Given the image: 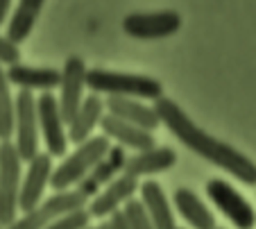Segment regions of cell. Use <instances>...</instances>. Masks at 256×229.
<instances>
[{
	"label": "cell",
	"mask_w": 256,
	"mask_h": 229,
	"mask_svg": "<svg viewBox=\"0 0 256 229\" xmlns=\"http://www.w3.org/2000/svg\"><path fill=\"white\" fill-rule=\"evenodd\" d=\"M122 214L127 216L132 229H154V224H152L150 216H148V211H145V206L140 200L130 198V200L122 204Z\"/></svg>",
	"instance_id": "obj_23"
},
{
	"label": "cell",
	"mask_w": 256,
	"mask_h": 229,
	"mask_svg": "<svg viewBox=\"0 0 256 229\" xmlns=\"http://www.w3.org/2000/svg\"><path fill=\"white\" fill-rule=\"evenodd\" d=\"M138 190V182L136 177L120 172L116 180H112L100 193L88 202V214L91 218H109L116 209H120V204H125L130 198H134V193Z\"/></svg>",
	"instance_id": "obj_12"
},
{
	"label": "cell",
	"mask_w": 256,
	"mask_h": 229,
	"mask_svg": "<svg viewBox=\"0 0 256 229\" xmlns=\"http://www.w3.org/2000/svg\"><path fill=\"white\" fill-rule=\"evenodd\" d=\"M10 5H12V0H0V25L5 23L7 14H10Z\"/></svg>",
	"instance_id": "obj_28"
},
{
	"label": "cell",
	"mask_w": 256,
	"mask_h": 229,
	"mask_svg": "<svg viewBox=\"0 0 256 229\" xmlns=\"http://www.w3.org/2000/svg\"><path fill=\"white\" fill-rule=\"evenodd\" d=\"M140 190V202H143L145 211L150 216L154 229H174V214L168 204V198H166L164 188H161L159 182H143L138 186Z\"/></svg>",
	"instance_id": "obj_17"
},
{
	"label": "cell",
	"mask_w": 256,
	"mask_h": 229,
	"mask_svg": "<svg viewBox=\"0 0 256 229\" xmlns=\"http://www.w3.org/2000/svg\"><path fill=\"white\" fill-rule=\"evenodd\" d=\"M36 116H39V132L46 141L50 156H64L66 154V143H68V134H66V122L62 118L59 112V102L57 98L50 91H44L36 98Z\"/></svg>",
	"instance_id": "obj_9"
},
{
	"label": "cell",
	"mask_w": 256,
	"mask_h": 229,
	"mask_svg": "<svg viewBox=\"0 0 256 229\" xmlns=\"http://www.w3.org/2000/svg\"><path fill=\"white\" fill-rule=\"evenodd\" d=\"M52 156L48 152H36V154L30 159L28 172H25L23 182H20V193H18V209L30 211L41 202L44 198L46 186L50 184V177H52Z\"/></svg>",
	"instance_id": "obj_11"
},
{
	"label": "cell",
	"mask_w": 256,
	"mask_h": 229,
	"mask_svg": "<svg viewBox=\"0 0 256 229\" xmlns=\"http://www.w3.org/2000/svg\"><path fill=\"white\" fill-rule=\"evenodd\" d=\"M20 164L23 159L10 141L0 143V227H7L18 218Z\"/></svg>",
	"instance_id": "obj_4"
},
{
	"label": "cell",
	"mask_w": 256,
	"mask_h": 229,
	"mask_svg": "<svg viewBox=\"0 0 256 229\" xmlns=\"http://www.w3.org/2000/svg\"><path fill=\"white\" fill-rule=\"evenodd\" d=\"M20 59V50H18V44L10 41L7 36H0V64H18Z\"/></svg>",
	"instance_id": "obj_25"
},
{
	"label": "cell",
	"mask_w": 256,
	"mask_h": 229,
	"mask_svg": "<svg viewBox=\"0 0 256 229\" xmlns=\"http://www.w3.org/2000/svg\"><path fill=\"white\" fill-rule=\"evenodd\" d=\"M208 200L216 204L218 211H222L236 229H254L256 224V211L247 202L245 195H240L229 182L224 180H211L206 184Z\"/></svg>",
	"instance_id": "obj_7"
},
{
	"label": "cell",
	"mask_w": 256,
	"mask_h": 229,
	"mask_svg": "<svg viewBox=\"0 0 256 229\" xmlns=\"http://www.w3.org/2000/svg\"><path fill=\"white\" fill-rule=\"evenodd\" d=\"M109 148H112V143L104 134L102 136H88L84 143H80L78 150L70 156H66L64 164H59L52 170L50 186L54 190H68L70 186H75L80 180H84L91 172V168L106 154Z\"/></svg>",
	"instance_id": "obj_3"
},
{
	"label": "cell",
	"mask_w": 256,
	"mask_h": 229,
	"mask_svg": "<svg viewBox=\"0 0 256 229\" xmlns=\"http://www.w3.org/2000/svg\"><path fill=\"white\" fill-rule=\"evenodd\" d=\"M44 2L46 0H20L10 20V28H7V39L14 41V44H20V41L28 39L36 18H39Z\"/></svg>",
	"instance_id": "obj_20"
},
{
	"label": "cell",
	"mask_w": 256,
	"mask_h": 229,
	"mask_svg": "<svg viewBox=\"0 0 256 229\" xmlns=\"http://www.w3.org/2000/svg\"><path fill=\"white\" fill-rule=\"evenodd\" d=\"M102 116H104V100L98 93H91L82 100L78 114L72 116V120L68 122V141L72 143H84L93 134L98 125H100Z\"/></svg>",
	"instance_id": "obj_16"
},
{
	"label": "cell",
	"mask_w": 256,
	"mask_h": 229,
	"mask_svg": "<svg viewBox=\"0 0 256 229\" xmlns=\"http://www.w3.org/2000/svg\"><path fill=\"white\" fill-rule=\"evenodd\" d=\"M98 229H112V227H109V222H102V224H98Z\"/></svg>",
	"instance_id": "obj_29"
},
{
	"label": "cell",
	"mask_w": 256,
	"mask_h": 229,
	"mask_svg": "<svg viewBox=\"0 0 256 229\" xmlns=\"http://www.w3.org/2000/svg\"><path fill=\"white\" fill-rule=\"evenodd\" d=\"M104 109H109V114L132 122V125L143 127L148 132H154L156 127L161 125V118H159V114H156V109L143 104V100H138V98L106 96Z\"/></svg>",
	"instance_id": "obj_13"
},
{
	"label": "cell",
	"mask_w": 256,
	"mask_h": 229,
	"mask_svg": "<svg viewBox=\"0 0 256 229\" xmlns=\"http://www.w3.org/2000/svg\"><path fill=\"white\" fill-rule=\"evenodd\" d=\"M177 164V152L172 148H150V150H138L136 154L127 156L125 161V170L132 177H150L156 172L170 170Z\"/></svg>",
	"instance_id": "obj_15"
},
{
	"label": "cell",
	"mask_w": 256,
	"mask_h": 229,
	"mask_svg": "<svg viewBox=\"0 0 256 229\" xmlns=\"http://www.w3.org/2000/svg\"><path fill=\"white\" fill-rule=\"evenodd\" d=\"M179 28H182V16L174 10L136 12V14H127L122 18L125 34L134 36V39H166V36L179 32Z\"/></svg>",
	"instance_id": "obj_8"
},
{
	"label": "cell",
	"mask_w": 256,
	"mask_h": 229,
	"mask_svg": "<svg viewBox=\"0 0 256 229\" xmlns=\"http://www.w3.org/2000/svg\"><path fill=\"white\" fill-rule=\"evenodd\" d=\"M100 127H102V134H104L109 141H116L120 143L122 148H132V150H150V148L156 146L154 136L152 132L143 130V127H136L132 122L122 120V118L114 116V114H104L100 120Z\"/></svg>",
	"instance_id": "obj_14"
},
{
	"label": "cell",
	"mask_w": 256,
	"mask_h": 229,
	"mask_svg": "<svg viewBox=\"0 0 256 229\" xmlns=\"http://www.w3.org/2000/svg\"><path fill=\"white\" fill-rule=\"evenodd\" d=\"M174 209L193 229H216V216L211 214L206 204L200 200L190 188H177L172 195Z\"/></svg>",
	"instance_id": "obj_18"
},
{
	"label": "cell",
	"mask_w": 256,
	"mask_h": 229,
	"mask_svg": "<svg viewBox=\"0 0 256 229\" xmlns=\"http://www.w3.org/2000/svg\"><path fill=\"white\" fill-rule=\"evenodd\" d=\"M14 132L16 152L23 161H30L39 152V116H36V98L30 88H23L14 100Z\"/></svg>",
	"instance_id": "obj_6"
},
{
	"label": "cell",
	"mask_w": 256,
	"mask_h": 229,
	"mask_svg": "<svg viewBox=\"0 0 256 229\" xmlns=\"http://www.w3.org/2000/svg\"><path fill=\"white\" fill-rule=\"evenodd\" d=\"M88 220H91V214L82 206V209H75L70 214L59 216L57 220L46 224L44 229H84V227H88Z\"/></svg>",
	"instance_id": "obj_24"
},
{
	"label": "cell",
	"mask_w": 256,
	"mask_h": 229,
	"mask_svg": "<svg viewBox=\"0 0 256 229\" xmlns=\"http://www.w3.org/2000/svg\"><path fill=\"white\" fill-rule=\"evenodd\" d=\"M174 229H177V227H174Z\"/></svg>",
	"instance_id": "obj_32"
},
{
	"label": "cell",
	"mask_w": 256,
	"mask_h": 229,
	"mask_svg": "<svg viewBox=\"0 0 256 229\" xmlns=\"http://www.w3.org/2000/svg\"><path fill=\"white\" fill-rule=\"evenodd\" d=\"M0 229H2V227H0Z\"/></svg>",
	"instance_id": "obj_33"
},
{
	"label": "cell",
	"mask_w": 256,
	"mask_h": 229,
	"mask_svg": "<svg viewBox=\"0 0 256 229\" xmlns=\"http://www.w3.org/2000/svg\"><path fill=\"white\" fill-rule=\"evenodd\" d=\"M106 222H109V227H112V229H132L130 227V220H127V216L122 214V209L114 211V214L109 216V220H106Z\"/></svg>",
	"instance_id": "obj_27"
},
{
	"label": "cell",
	"mask_w": 256,
	"mask_h": 229,
	"mask_svg": "<svg viewBox=\"0 0 256 229\" xmlns=\"http://www.w3.org/2000/svg\"><path fill=\"white\" fill-rule=\"evenodd\" d=\"M154 109L161 118V125L168 127V132L174 138H179L188 150H193L195 154H200L208 164H213V166L222 168L224 172L240 180L242 184L256 186V164L247 154H242L240 150H236L229 143L206 134L170 98L161 96L159 100H154Z\"/></svg>",
	"instance_id": "obj_1"
},
{
	"label": "cell",
	"mask_w": 256,
	"mask_h": 229,
	"mask_svg": "<svg viewBox=\"0 0 256 229\" xmlns=\"http://www.w3.org/2000/svg\"><path fill=\"white\" fill-rule=\"evenodd\" d=\"M10 84H16L20 88H41V91H52L62 82V73L54 68H36V66H23V64H12L7 68Z\"/></svg>",
	"instance_id": "obj_19"
},
{
	"label": "cell",
	"mask_w": 256,
	"mask_h": 229,
	"mask_svg": "<svg viewBox=\"0 0 256 229\" xmlns=\"http://www.w3.org/2000/svg\"><path fill=\"white\" fill-rule=\"evenodd\" d=\"M216 229H220V227H216Z\"/></svg>",
	"instance_id": "obj_31"
},
{
	"label": "cell",
	"mask_w": 256,
	"mask_h": 229,
	"mask_svg": "<svg viewBox=\"0 0 256 229\" xmlns=\"http://www.w3.org/2000/svg\"><path fill=\"white\" fill-rule=\"evenodd\" d=\"M75 186H78V190L84 195V198H86V200H93V198L100 193V184H98L93 177H88V175L84 177V180H80Z\"/></svg>",
	"instance_id": "obj_26"
},
{
	"label": "cell",
	"mask_w": 256,
	"mask_h": 229,
	"mask_svg": "<svg viewBox=\"0 0 256 229\" xmlns=\"http://www.w3.org/2000/svg\"><path fill=\"white\" fill-rule=\"evenodd\" d=\"M86 198L80 193L78 188L75 190H57L52 198L39 202L34 209L25 211L23 218H16L12 224H7L5 229H44L46 224H50L52 220H57L59 216L70 214L75 209H82Z\"/></svg>",
	"instance_id": "obj_5"
},
{
	"label": "cell",
	"mask_w": 256,
	"mask_h": 229,
	"mask_svg": "<svg viewBox=\"0 0 256 229\" xmlns=\"http://www.w3.org/2000/svg\"><path fill=\"white\" fill-rule=\"evenodd\" d=\"M84 229H98V227H84Z\"/></svg>",
	"instance_id": "obj_30"
},
{
	"label": "cell",
	"mask_w": 256,
	"mask_h": 229,
	"mask_svg": "<svg viewBox=\"0 0 256 229\" xmlns=\"http://www.w3.org/2000/svg\"><path fill=\"white\" fill-rule=\"evenodd\" d=\"M86 64L80 57H68L62 70V82H59V112L64 122H70L78 114L80 104L84 100V88H86Z\"/></svg>",
	"instance_id": "obj_10"
},
{
	"label": "cell",
	"mask_w": 256,
	"mask_h": 229,
	"mask_svg": "<svg viewBox=\"0 0 256 229\" xmlns=\"http://www.w3.org/2000/svg\"><path fill=\"white\" fill-rule=\"evenodd\" d=\"M125 161H127V154H125V148L122 146H116V148H109L106 150V154L102 156L100 161H98L96 166L91 168V172H88V177H93V180L98 182L100 186H106L112 180H116L118 175H120L122 170H125Z\"/></svg>",
	"instance_id": "obj_21"
},
{
	"label": "cell",
	"mask_w": 256,
	"mask_h": 229,
	"mask_svg": "<svg viewBox=\"0 0 256 229\" xmlns=\"http://www.w3.org/2000/svg\"><path fill=\"white\" fill-rule=\"evenodd\" d=\"M86 88L98 96H122L138 100H159L164 96V84L150 75L118 73L104 68L86 70Z\"/></svg>",
	"instance_id": "obj_2"
},
{
	"label": "cell",
	"mask_w": 256,
	"mask_h": 229,
	"mask_svg": "<svg viewBox=\"0 0 256 229\" xmlns=\"http://www.w3.org/2000/svg\"><path fill=\"white\" fill-rule=\"evenodd\" d=\"M14 109L16 102L12 100L7 70L0 64V141H10L12 132H14Z\"/></svg>",
	"instance_id": "obj_22"
}]
</instances>
